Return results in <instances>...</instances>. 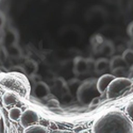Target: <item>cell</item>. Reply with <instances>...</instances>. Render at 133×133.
<instances>
[{"label": "cell", "instance_id": "9", "mask_svg": "<svg viewBox=\"0 0 133 133\" xmlns=\"http://www.w3.org/2000/svg\"><path fill=\"white\" fill-rule=\"evenodd\" d=\"M110 68V62L108 59H99L96 63H95V70L96 72L100 74V72H103L105 70H108Z\"/></svg>", "mask_w": 133, "mask_h": 133}, {"label": "cell", "instance_id": "4", "mask_svg": "<svg viewBox=\"0 0 133 133\" xmlns=\"http://www.w3.org/2000/svg\"><path fill=\"white\" fill-rule=\"evenodd\" d=\"M38 121H39V115L32 109H27L26 111H24L19 118L20 126L25 129L33 125H37Z\"/></svg>", "mask_w": 133, "mask_h": 133}, {"label": "cell", "instance_id": "13", "mask_svg": "<svg viewBox=\"0 0 133 133\" xmlns=\"http://www.w3.org/2000/svg\"><path fill=\"white\" fill-rule=\"evenodd\" d=\"M21 113H23V111H21L19 108H12L9 111V117L11 120L17 121V120H19Z\"/></svg>", "mask_w": 133, "mask_h": 133}, {"label": "cell", "instance_id": "3", "mask_svg": "<svg viewBox=\"0 0 133 133\" xmlns=\"http://www.w3.org/2000/svg\"><path fill=\"white\" fill-rule=\"evenodd\" d=\"M132 83V80L125 78V77H116L107 88V97L109 99H113L120 96L125 91L131 87Z\"/></svg>", "mask_w": 133, "mask_h": 133}, {"label": "cell", "instance_id": "2", "mask_svg": "<svg viewBox=\"0 0 133 133\" xmlns=\"http://www.w3.org/2000/svg\"><path fill=\"white\" fill-rule=\"evenodd\" d=\"M0 86L6 92L16 94L20 98H27L30 93V84L26 77L16 72L2 75L0 77Z\"/></svg>", "mask_w": 133, "mask_h": 133}, {"label": "cell", "instance_id": "14", "mask_svg": "<svg viewBox=\"0 0 133 133\" xmlns=\"http://www.w3.org/2000/svg\"><path fill=\"white\" fill-rule=\"evenodd\" d=\"M125 114L128 116V118L131 120V123L133 124V100L130 101L127 104V107H126V113Z\"/></svg>", "mask_w": 133, "mask_h": 133}, {"label": "cell", "instance_id": "12", "mask_svg": "<svg viewBox=\"0 0 133 133\" xmlns=\"http://www.w3.org/2000/svg\"><path fill=\"white\" fill-rule=\"evenodd\" d=\"M24 133H48V130L46 127L42 125H33L31 127L26 128Z\"/></svg>", "mask_w": 133, "mask_h": 133}, {"label": "cell", "instance_id": "15", "mask_svg": "<svg viewBox=\"0 0 133 133\" xmlns=\"http://www.w3.org/2000/svg\"><path fill=\"white\" fill-rule=\"evenodd\" d=\"M128 33H129V35L133 38V23L130 24V26H129V28H128Z\"/></svg>", "mask_w": 133, "mask_h": 133}, {"label": "cell", "instance_id": "16", "mask_svg": "<svg viewBox=\"0 0 133 133\" xmlns=\"http://www.w3.org/2000/svg\"><path fill=\"white\" fill-rule=\"evenodd\" d=\"M48 105H50V107H52V105H54V107H58V105H59V102H58L57 100H55V99H52V100H50V101H49Z\"/></svg>", "mask_w": 133, "mask_h": 133}, {"label": "cell", "instance_id": "18", "mask_svg": "<svg viewBox=\"0 0 133 133\" xmlns=\"http://www.w3.org/2000/svg\"><path fill=\"white\" fill-rule=\"evenodd\" d=\"M80 133H91V132L87 131V130H84V131H82V132H80Z\"/></svg>", "mask_w": 133, "mask_h": 133}, {"label": "cell", "instance_id": "11", "mask_svg": "<svg viewBox=\"0 0 133 133\" xmlns=\"http://www.w3.org/2000/svg\"><path fill=\"white\" fill-rule=\"evenodd\" d=\"M121 58H123V60L125 61V63L128 67L133 68V50L132 49L125 50L123 55H121Z\"/></svg>", "mask_w": 133, "mask_h": 133}, {"label": "cell", "instance_id": "1", "mask_svg": "<svg viewBox=\"0 0 133 133\" xmlns=\"http://www.w3.org/2000/svg\"><path fill=\"white\" fill-rule=\"evenodd\" d=\"M93 133H133V124L124 112L114 110L95 120Z\"/></svg>", "mask_w": 133, "mask_h": 133}, {"label": "cell", "instance_id": "5", "mask_svg": "<svg viewBox=\"0 0 133 133\" xmlns=\"http://www.w3.org/2000/svg\"><path fill=\"white\" fill-rule=\"evenodd\" d=\"M115 78H116V77L114 75H112V74H104V75H102L100 78L98 79V81H97V84H96L97 85V91L100 94L105 93L107 88L110 85V83L112 82Z\"/></svg>", "mask_w": 133, "mask_h": 133}, {"label": "cell", "instance_id": "10", "mask_svg": "<svg viewBox=\"0 0 133 133\" xmlns=\"http://www.w3.org/2000/svg\"><path fill=\"white\" fill-rule=\"evenodd\" d=\"M35 94L37 97H45L49 94V88L48 86L45 84V83H38L36 86H35Z\"/></svg>", "mask_w": 133, "mask_h": 133}, {"label": "cell", "instance_id": "19", "mask_svg": "<svg viewBox=\"0 0 133 133\" xmlns=\"http://www.w3.org/2000/svg\"><path fill=\"white\" fill-rule=\"evenodd\" d=\"M0 97H1V92H0Z\"/></svg>", "mask_w": 133, "mask_h": 133}, {"label": "cell", "instance_id": "7", "mask_svg": "<svg viewBox=\"0 0 133 133\" xmlns=\"http://www.w3.org/2000/svg\"><path fill=\"white\" fill-rule=\"evenodd\" d=\"M126 67H128V66L126 65L121 57H114L110 62V69H112L113 71L117 69H126Z\"/></svg>", "mask_w": 133, "mask_h": 133}, {"label": "cell", "instance_id": "17", "mask_svg": "<svg viewBox=\"0 0 133 133\" xmlns=\"http://www.w3.org/2000/svg\"><path fill=\"white\" fill-rule=\"evenodd\" d=\"M99 101H100V98H94L93 99V101H92V105H95V104H97V103H99Z\"/></svg>", "mask_w": 133, "mask_h": 133}, {"label": "cell", "instance_id": "6", "mask_svg": "<svg viewBox=\"0 0 133 133\" xmlns=\"http://www.w3.org/2000/svg\"><path fill=\"white\" fill-rule=\"evenodd\" d=\"M87 69H88V62L85 59L79 57V58H77L75 60V62H74V71L76 74H78V75L84 74V72L87 71Z\"/></svg>", "mask_w": 133, "mask_h": 133}, {"label": "cell", "instance_id": "8", "mask_svg": "<svg viewBox=\"0 0 133 133\" xmlns=\"http://www.w3.org/2000/svg\"><path fill=\"white\" fill-rule=\"evenodd\" d=\"M18 96L14 93H11V92H6L2 95V103L4 107H9V105H12L16 102H18Z\"/></svg>", "mask_w": 133, "mask_h": 133}]
</instances>
